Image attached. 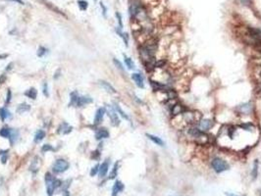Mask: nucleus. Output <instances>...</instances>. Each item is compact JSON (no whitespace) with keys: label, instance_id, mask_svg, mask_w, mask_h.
Masks as SVG:
<instances>
[{"label":"nucleus","instance_id":"nucleus-5","mask_svg":"<svg viewBox=\"0 0 261 196\" xmlns=\"http://www.w3.org/2000/svg\"><path fill=\"white\" fill-rule=\"evenodd\" d=\"M68 169H69V163L64 159H58L56 162L54 163L53 167H52L53 172L56 174L63 173L65 171H67Z\"/></svg>","mask_w":261,"mask_h":196},{"label":"nucleus","instance_id":"nucleus-12","mask_svg":"<svg viewBox=\"0 0 261 196\" xmlns=\"http://www.w3.org/2000/svg\"><path fill=\"white\" fill-rule=\"evenodd\" d=\"M73 128L67 123H62L60 125V127L58 128V133H62V134H68L72 132Z\"/></svg>","mask_w":261,"mask_h":196},{"label":"nucleus","instance_id":"nucleus-10","mask_svg":"<svg viewBox=\"0 0 261 196\" xmlns=\"http://www.w3.org/2000/svg\"><path fill=\"white\" fill-rule=\"evenodd\" d=\"M106 113V110L105 108H99L96 113H95V117H94V125H99L101 123V121L103 120L104 117V114Z\"/></svg>","mask_w":261,"mask_h":196},{"label":"nucleus","instance_id":"nucleus-9","mask_svg":"<svg viewBox=\"0 0 261 196\" xmlns=\"http://www.w3.org/2000/svg\"><path fill=\"white\" fill-rule=\"evenodd\" d=\"M109 137V132L104 128L101 129H98L95 133V138L97 140H101L104 138H108Z\"/></svg>","mask_w":261,"mask_h":196},{"label":"nucleus","instance_id":"nucleus-40","mask_svg":"<svg viewBox=\"0 0 261 196\" xmlns=\"http://www.w3.org/2000/svg\"><path fill=\"white\" fill-rule=\"evenodd\" d=\"M93 154H92V158L93 159H98V157H99V153H98V150H96V151H94V152H92Z\"/></svg>","mask_w":261,"mask_h":196},{"label":"nucleus","instance_id":"nucleus-33","mask_svg":"<svg viewBox=\"0 0 261 196\" xmlns=\"http://www.w3.org/2000/svg\"><path fill=\"white\" fill-rule=\"evenodd\" d=\"M99 166L100 165H95L94 167L92 169V171H90V175H92V177H94L95 175H96L97 173H98V171H99Z\"/></svg>","mask_w":261,"mask_h":196},{"label":"nucleus","instance_id":"nucleus-29","mask_svg":"<svg viewBox=\"0 0 261 196\" xmlns=\"http://www.w3.org/2000/svg\"><path fill=\"white\" fill-rule=\"evenodd\" d=\"M18 136H19V134H18V132L17 130H12V133H11V135H10V142H11V144H14L15 142H16V140H17V138H18Z\"/></svg>","mask_w":261,"mask_h":196},{"label":"nucleus","instance_id":"nucleus-25","mask_svg":"<svg viewBox=\"0 0 261 196\" xmlns=\"http://www.w3.org/2000/svg\"><path fill=\"white\" fill-rule=\"evenodd\" d=\"M0 118H1L2 121H5L6 119L11 118V114H10V112L8 111L7 109L1 108V109H0Z\"/></svg>","mask_w":261,"mask_h":196},{"label":"nucleus","instance_id":"nucleus-26","mask_svg":"<svg viewBox=\"0 0 261 196\" xmlns=\"http://www.w3.org/2000/svg\"><path fill=\"white\" fill-rule=\"evenodd\" d=\"M124 61H125V64H126V66L128 67L129 70L134 69V64L133 62V60L130 59V57H128L127 55H125V54H124Z\"/></svg>","mask_w":261,"mask_h":196},{"label":"nucleus","instance_id":"nucleus-13","mask_svg":"<svg viewBox=\"0 0 261 196\" xmlns=\"http://www.w3.org/2000/svg\"><path fill=\"white\" fill-rule=\"evenodd\" d=\"M108 170H109V163H108V161H105V162H103L101 165L99 166L98 174H99L100 177H101V178H104L105 175H107Z\"/></svg>","mask_w":261,"mask_h":196},{"label":"nucleus","instance_id":"nucleus-4","mask_svg":"<svg viewBox=\"0 0 261 196\" xmlns=\"http://www.w3.org/2000/svg\"><path fill=\"white\" fill-rule=\"evenodd\" d=\"M214 124H215L214 120H212V119H202L201 118L197 122V125L198 127V129H200L202 130V132L207 133L214 127Z\"/></svg>","mask_w":261,"mask_h":196},{"label":"nucleus","instance_id":"nucleus-42","mask_svg":"<svg viewBox=\"0 0 261 196\" xmlns=\"http://www.w3.org/2000/svg\"><path fill=\"white\" fill-rule=\"evenodd\" d=\"M225 194H226V196H240V195H237L235 193H229V192H226Z\"/></svg>","mask_w":261,"mask_h":196},{"label":"nucleus","instance_id":"nucleus-7","mask_svg":"<svg viewBox=\"0 0 261 196\" xmlns=\"http://www.w3.org/2000/svg\"><path fill=\"white\" fill-rule=\"evenodd\" d=\"M107 113L108 116L110 118V121H111V125L113 127H118L120 125V119L118 117V114L116 113V110H115L112 106H107Z\"/></svg>","mask_w":261,"mask_h":196},{"label":"nucleus","instance_id":"nucleus-15","mask_svg":"<svg viewBox=\"0 0 261 196\" xmlns=\"http://www.w3.org/2000/svg\"><path fill=\"white\" fill-rule=\"evenodd\" d=\"M92 102V98L89 96H82L79 98V101L77 104V107H83L84 105H88Z\"/></svg>","mask_w":261,"mask_h":196},{"label":"nucleus","instance_id":"nucleus-35","mask_svg":"<svg viewBox=\"0 0 261 196\" xmlns=\"http://www.w3.org/2000/svg\"><path fill=\"white\" fill-rule=\"evenodd\" d=\"M43 94H44V96H46V97L49 96V93H48V85H47L46 83L43 84Z\"/></svg>","mask_w":261,"mask_h":196},{"label":"nucleus","instance_id":"nucleus-8","mask_svg":"<svg viewBox=\"0 0 261 196\" xmlns=\"http://www.w3.org/2000/svg\"><path fill=\"white\" fill-rule=\"evenodd\" d=\"M132 79L134 82V83L137 84V86L139 88H143L144 87V79L142 74L139 73H134L132 75Z\"/></svg>","mask_w":261,"mask_h":196},{"label":"nucleus","instance_id":"nucleus-43","mask_svg":"<svg viewBox=\"0 0 261 196\" xmlns=\"http://www.w3.org/2000/svg\"><path fill=\"white\" fill-rule=\"evenodd\" d=\"M12 66H13V63H10V64L8 65V67L6 68V71H9V70H11V69H12Z\"/></svg>","mask_w":261,"mask_h":196},{"label":"nucleus","instance_id":"nucleus-2","mask_svg":"<svg viewBox=\"0 0 261 196\" xmlns=\"http://www.w3.org/2000/svg\"><path fill=\"white\" fill-rule=\"evenodd\" d=\"M45 183H46V190H47L48 196H52L54 190L57 187L61 186V184H62L61 180L55 179L50 173L45 174Z\"/></svg>","mask_w":261,"mask_h":196},{"label":"nucleus","instance_id":"nucleus-37","mask_svg":"<svg viewBox=\"0 0 261 196\" xmlns=\"http://www.w3.org/2000/svg\"><path fill=\"white\" fill-rule=\"evenodd\" d=\"M100 7H101V8H102V13H103V16H104V17H106V12H107V8H106V7H105V6H104V4H103L102 2H101V3H100Z\"/></svg>","mask_w":261,"mask_h":196},{"label":"nucleus","instance_id":"nucleus-39","mask_svg":"<svg viewBox=\"0 0 261 196\" xmlns=\"http://www.w3.org/2000/svg\"><path fill=\"white\" fill-rule=\"evenodd\" d=\"M6 161H7V154L4 153L2 158H1V162H2V164H5V163H6Z\"/></svg>","mask_w":261,"mask_h":196},{"label":"nucleus","instance_id":"nucleus-23","mask_svg":"<svg viewBox=\"0 0 261 196\" xmlns=\"http://www.w3.org/2000/svg\"><path fill=\"white\" fill-rule=\"evenodd\" d=\"M115 110H116V112L117 113H119L120 114V116H121L123 119H125V120H127V121H129V122H130V117L128 116V115L125 113L123 110L121 109V107L119 106L118 104H115Z\"/></svg>","mask_w":261,"mask_h":196},{"label":"nucleus","instance_id":"nucleus-6","mask_svg":"<svg viewBox=\"0 0 261 196\" xmlns=\"http://www.w3.org/2000/svg\"><path fill=\"white\" fill-rule=\"evenodd\" d=\"M188 108H185L183 104H181L180 102H175L173 105L170 106V114L173 118L178 117L182 114L184 111H185Z\"/></svg>","mask_w":261,"mask_h":196},{"label":"nucleus","instance_id":"nucleus-20","mask_svg":"<svg viewBox=\"0 0 261 196\" xmlns=\"http://www.w3.org/2000/svg\"><path fill=\"white\" fill-rule=\"evenodd\" d=\"M44 137H45V132L42 129H38L36 135H34V142L36 143L41 142Z\"/></svg>","mask_w":261,"mask_h":196},{"label":"nucleus","instance_id":"nucleus-11","mask_svg":"<svg viewBox=\"0 0 261 196\" xmlns=\"http://www.w3.org/2000/svg\"><path fill=\"white\" fill-rule=\"evenodd\" d=\"M124 190V184L120 180H116L113 185V188H112V196H117L118 193H120L121 191Z\"/></svg>","mask_w":261,"mask_h":196},{"label":"nucleus","instance_id":"nucleus-3","mask_svg":"<svg viewBox=\"0 0 261 196\" xmlns=\"http://www.w3.org/2000/svg\"><path fill=\"white\" fill-rule=\"evenodd\" d=\"M237 112L239 115H243V116H247V115H250L253 113L254 110V105L252 102H247L242 105H239V106L236 108Z\"/></svg>","mask_w":261,"mask_h":196},{"label":"nucleus","instance_id":"nucleus-28","mask_svg":"<svg viewBox=\"0 0 261 196\" xmlns=\"http://www.w3.org/2000/svg\"><path fill=\"white\" fill-rule=\"evenodd\" d=\"M78 6L80 7V9H81L82 11H86V10L88 9V3L86 1V0H79V1H78Z\"/></svg>","mask_w":261,"mask_h":196},{"label":"nucleus","instance_id":"nucleus-36","mask_svg":"<svg viewBox=\"0 0 261 196\" xmlns=\"http://www.w3.org/2000/svg\"><path fill=\"white\" fill-rule=\"evenodd\" d=\"M11 90L8 89L7 90V96H6V101H5V104H9L10 101H11Z\"/></svg>","mask_w":261,"mask_h":196},{"label":"nucleus","instance_id":"nucleus-1","mask_svg":"<svg viewBox=\"0 0 261 196\" xmlns=\"http://www.w3.org/2000/svg\"><path fill=\"white\" fill-rule=\"evenodd\" d=\"M210 165L213 171L217 174L224 173L230 169V164L225 159L221 158L219 156H214L210 160Z\"/></svg>","mask_w":261,"mask_h":196},{"label":"nucleus","instance_id":"nucleus-27","mask_svg":"<svg viewBox=\"0 0 261 196\" xmlns=\"http://www.w3.org/2000/svg\"><path fill=\"white\" fill-rule=\"evenodd\" d=\"M118 168H119V162H116V163H115V165H114V167H113V170H112L111 174H110V175H109V179H115V178L117 177Z\"/></svg>","mask_w":261,"mask_h":196},{"label":"nucleus","instance_id":"nucleus-44","mask_svg":"<svg viewBox=\"0 0 261 196\" xmlns=\"http://www.w3.org/2000/svg\"><path fill=\"white\" fill-rule=\"evenodd\" d=\"M63 196H70V193H69V192L67 191V190H66V191H65V192H64V194H63Z\"/></svg>","mask_w":261,"mask_h":196},{"label":"nucleus","instance_id":"nucleus-38","mask_svg":"<svg viewBox=\"0 0 261 196\" xmlns=\"http://www.w3.org/2000/svg\"><path fill=\"white\" fill-rule=\"evenodd\" d=\"M5 80H6V76H5L4 74H2L1 76H0V83H4Z\"/></svg>","mask_w":261,"mask_h":196},{"label":"nucleus","instance_id":"nucleus-41","mask_svg":"<svg viewBox=\"0 0 261 196\" xmlns=\"http://www.w3.org/2000/svg\"><path fill=\"white\" fill-rule=\"evenodd\" d=\"M9 1H13V2H17V3H19V4H21V5H23V4H24V1H22V0H9Z\"/></svg>","mask_w":261,"mask_h":196},{"label":"nucleus","instance_id":"nucleus-32","mask_svg":"<svg viewBox=\"0 0 261 196\" xmlns=\"http://www.w3.org/2000/svg\"><path fill=\"white\" fill-rule=\"evenodd\" d=\"M45 53H46V48H44L42 46H41L38 48V50H37V56L38 57H43Z\"/></svg>","mask_w":261,"mask_h":196},{"label":"nucleus","instance_id":"nucleus-30","mask_svg":"<svg viewBox=\"0 0 261 196\" xmlns=\"http://www.w3.org/2000/svg\"><path fill=\"white\" fill-rule=\"evenodd\" d=\"M53 150H54L53 147H52L50 144H44L43 146H42V148H41V151H42L43 153L48 152V151H53Z\"/></svg>","mask_w":261,"mask_h":196},{"label":"nucleus","instance_id":"nucleus-16","mask_svg":"<svg viewBox=\"0 0 261 196\" xmlns=\"http://www.w3.org/2000/svg\"><path fill=\"white\" fill-rule=\"evenodd\" d=\"M99 83H100V85H101V86H102L105 90H106V91H108V92H110V93H113V94H115V93L117 92L116 90H115V88L112 86V85L110 84L109 83L105 82V80H100Z\"/></svg>","mask_w":261,"mask_h":196},{"label":"nucleus","instance_id":"nucleus-21","mask_svg":"<svg viewBox=\"0 0 261 196\" xmlns=\"http://www.w3.org/2000/svg\"><path fill=\"white\" fill-rule=\"evenodd\" d=\"M25 95L29 98H32V99H36L37 98V89L34 87H31L29 89H28L26 92H25Z\"/></svg>","mask_w":261,"mask_h":196},{"label":"nucleus","instance_id":"nucleus-24","mask_svg":"<svg viewBox=\"0 0 261 196\" xmlns=\"http://www.w3.org/2000/svg\"><path fill=\"white\" fill-rule=\"evenodd\" d=\"M79 98H80V96H79L78 92L77 91H73L71 93V102H70L69 105H71V106H73V105H74V106H77Z\"/></svg>","mask_w":261,"mask_h":196},{"label":"nucleus","instance_id":"nucleus-45","mask_svg":"<svg viewBox=\"0 0 261 196\" xmlns=\"http://www.w3.org/2000/svg\"><path fill=\"white\" fill-rule=\"evenodd\" d=\"M8 55L7 54H4V55H0V59H2V58H5V57H7Z\"/></svg>","mask_w":261,"mask_h":196},{"label":"nucleus","instance_id":"nucleus-14","mask_svg":"<svg viewBox=\"0 0 261 196\" xmlns=\"http://www.w3.org/2000/svg\"><path fill=\"white\" fill-rule=\"evenodd\" d=\"M145 135H146V137H147L149 140H151V141H152L153 143H155L156 145H159V146H164V145H165V143H164L163 140L160 138V137L156 136V135H153V134H150V133H146Z\"/></svg>","mask_w":261,"mask_h":196},{"label":"nucleus","instance_id":"nucleus-18","mask_svg":"<svg viewBox=\"0 0 261 196\" xmlns=\"http://www.w3.org/2000/svg\"><path fill=\"white\" fill-rule=\"evenodd\" d=\"M116 33H117V34H119V37L124 40L125 45L128 46V45H129V36H128V33H123L122 29H120V28H116Z\"/></svg>","mask_w":261,"mask_h":196},{"label":"nucleus","instance_id":"nucleus-31","mask_svg":"<svg viewBox=\"0 0 261 196\" xmlns=\"http://www.w3.org/2000/svg\"><path fill=\"white\" fill-rule=\"evenodd\" d=\"M113 62H114V64H115V66H116L119 70H121V71H124V67H123V65H122V63L119 61V60H117L116 58H114L113 59Z\"/></svg>","mask_w":261,"mask_h":196},{"label":"nucleus","instance_id":"nucleus-17","mask_svg":"<svg viewBox=\"0 0 261 196\" xmlns=\"http://www.w3.org/2000/svg\"><path fill=\"white\" fill-rule=\"evenodd\" d=\"M258 168H259V161L258 159H255L253 162V166H252V171H251V178L252 180H255L257 179L258 175Z\"/></svg>","mask_w":261,"mask_h":196},{"label":"nucleus","instance_id":"nucleus-19","mask_svg":"<svg viewBox=\"0 0 261 196\" xmlns=\"http://www.w3.org/2000/svg\"><path fill=\"white\" fill-rule=\"evenodd\" d=\"M29 110H31V106H29V104H27V103H22V104H20L19 106H18V108H17V113H18V114H23V113H25V112L29 111Z\"/></svg>","mask_w":261,"mask_h":196},{"label":"nucleus","instance_id":"nucleus-34","mask_svg":"<svg viewBox=\"0 0 261 196\" xmlns=\"http://www.w3.org/2000/svg\"><path fill=\"white\" fill-rule=\"evenodd\" d=\"M116 17L118 19V23H119V28L120 29H123V22H122V16L121 14H120L119 12L116 13Z\"/></svg>","mask_w":261,"mask_h":196},{"label":"nucleus","instance_id":"nucleus-22","mask_svg":"<svg viewBox=\"0 0 261 196\" xmlns=\"http://www.w3.org/2000/svg\"><path fill=\"white\" fill-rule=\"evenodd\" d=\"M12 129H10L7 127H4L0 129V136H2L4 138H10V135H11Z\"/></svg>","mask_w":261,"mask_h":196}]
</instances>
